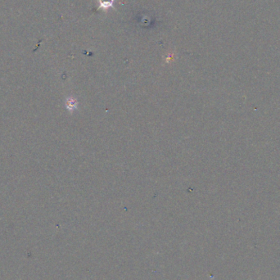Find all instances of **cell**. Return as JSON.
I'll return each mask as SVG.
<instances>
[{"instance_id": "cell-1", "label": "cell", "mask_w": 280, "mask_h": 280, "mask_svg": "<svg viewBox=\"0 0 280 280\" xmlns=\"http://www.w3.org/2000/svg\"><path fill=\"white\" fill-rule=\"evenodd\" d=\"M114 3L115 0H99V9L103 11H108L110 8H114Z\"/></svg>"}, {"instance_id": "cell-2", "label": "cell", "mask_w": 280, "mask_h": 280, "mask_svg": "<svg viewBox=\"0 0 280 280\" xmlns=\"http://www.w3.org/2000/svg\"><path fill=\"white\" fill-rule=\"evenodd\" d=\"M67 107H68V108H72V109H74V108H76V101H75V100H72V101H68V106H67Z\"/></svg>"}]
</instances>
